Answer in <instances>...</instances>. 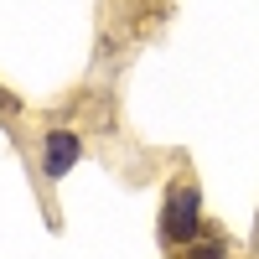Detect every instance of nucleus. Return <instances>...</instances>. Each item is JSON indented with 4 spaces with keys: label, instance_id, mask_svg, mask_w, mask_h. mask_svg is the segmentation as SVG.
I'll return each instance as SVG.
<instances>
[{
    "label": "nucleus",
    "instance_id": "7ed1b4c3",
    "mask_svg": "<svg viewBox=\"0 0 259 259\" xmlns=\"http://www.w3.org/2000/svg\"><path fill=\"white\" fill-rule=\"evenodd\" d=\"M177 259H228V239H223L218 228H202V239H197V244H187Z\"/></svg>",
    "mask_w": 259,
    "mask_h": 259
},
{
    "label": "nucleus",
    "instance_id": "f03ea898",
    "mask_svg": "<svg viewBox=\"0 0 259 259\" xmlns=\"http://www.w3.org/2000/svg\"><path fill=\"white\" fill-rule=\"evenodd\" d=\"M78 156H83V140L73 130H52V135L41 140V171H47V182H62L78 166Z\"/></svg>",
    "mask_w": 259,
    "mask_h": 259
},
{
    "label": "nucleus",
    "instance_id": "f257e3e1",
    "mask_svg": "<svg viewBox=\"0 0 259 259\" xmlns=\"http://www.w3.org/2000/svg\"><path fill=\"white\" fill-rule=\"evenodd\" d=\"M197 239H202V187L197 177H177L166 187V207H161V249L182 254Z\"/></svg>",
    "mask_w": 259,
    "mask_h": 259
}]
</instances>
